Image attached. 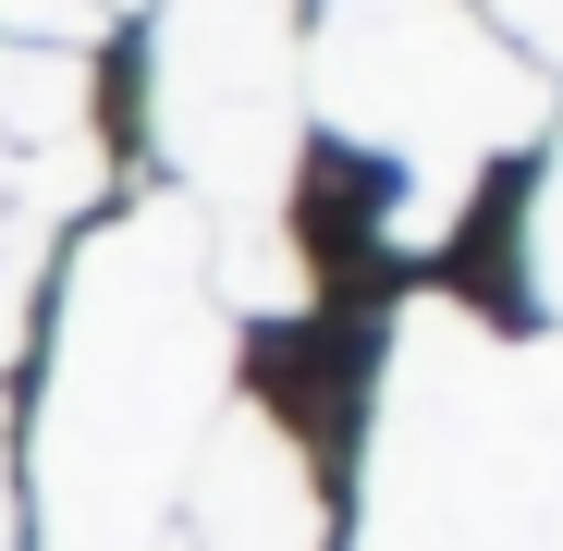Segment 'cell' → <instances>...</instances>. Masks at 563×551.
Segmentation results:
<instances>
[{
    "label": "cell",
    "instance_id": "obj_2",
    "mask_svg": "<svg viewBox=\"0 0 563 551\" xmlns=\"http://www.w3.org/2000/svg\"><path fill=\"white\" fill-rule=\"evenodd\" d=\"M355 551H563V343L417 295L380 355Z\"/></svg>",
    "mask_w": 563,
    "mask_h": 551
},
{
    "label": "cell",
    "instance_id": "obj_3",
    "mask_svg": "<svg viewBox=\"0 0 563 551\" xmlns=\"http://www.w3.org/2000/svg\"><path fill=\"white\" fill-rule=\"evenodd\" d=\"M319 111L393 172V245H441L478 172L551 123V74L490 37L465 0H331L307 49Z\"/></svg>",
    "mask_w": 563,
    "mask_h": 551
},
{
    "label": "cell",
    "instance_id": "obj_1",
    "mask_svg": "<svg viewBox=\"0 0 563 551\" xmlns=\"http://www.w3.org/2000/svg\"><path fill=\"white\" fill-rule=\"evenodd\" d=\"M221 405H233V319L209 295V221L184 197H147L99 221L62 269L37 551H172Z\"/></svg>",
    "mask_w": 563,
    "mask_h": 551
},
{
    "label": "cell",
    "instance_id": "obj_8",
    "mask_svg": "<svg viewBox=\"0 0 563 551\" xmlns=\"http://www.w3.org/2000/svg\"><path fill=\"white\" fill-rule=\"evenodd\" d=\"M490 37L527 49V62L551 74V62H563V0H490Z\"/></svg>",
    "mask_w": 563,
    "mask_h": 551
},
{
    "label": "cell",
    "instance_id": "obj_7",
    "mask_svg": "<svg viewBox=\"0 0 563 551\" xmlns=\"http://www.w3.org/2000/svg\"><path fill=\"white\" fill-rule=\"evenodd\" d=\"M527 295L563 319V135H551V172H539V197H527Z\"/></svg>",
    "mask_w": 563,
    "mask_h": 551
},
{
    "label": "cell",
    "instance_id": "obj_6",
    "mask_svg": "<svg viewBox=\"0 0 563 551\" xmlns=\"http://www.w3.org/2000/svg\"><path fill=\"white\" fill-rule=\"evenodd\" d=\"M99 25H111L99 0H0V49H74V62H86Z\"/></svg>",
    "mask_w": 563,
    "mask_h": 551
},
{
    "label": "cell",
    "instance_id": "obj_9",
    "mask_svg": "<svg viewBox=\"0 0 563 551\" xmlns=\"http://www.w3.org/2000/svg\"><path fill=\"white\" fill-rule=\"evenodd\" d=\"M25 269H37V233H25L13 209H0V355L25 343Z\"/></svg>",
    "mask_w": 563,
    "mask_h": 551
},
{
    "label": "cell",
    "instance_id": "obj_10",
    "mask_svg": "<svg viewBox=\"0 0 563 551\" xmlns=\"http://www.w3.org/2000/svg\"><path fill=\"white\" fill-rule=\"evenodd\" d=\"M0 551H13V466H0Z\"/></svg>",
    "mask_w": 563,
    "mask_h": 551
},
{
    "label": "cell",
    "instance_id": "obj_11",
    "mask_svg": "<svg viewBox=\"0 0 563 551\" xmlns=\"http://www.w3.org/2000/svg\"><path fill=\"white\" fill-rule=\"evenodd\" d=\"M99 13H123V0H99Z\"/></svg>",
    "mask_w": 563,
    "mask_h": 551
},
{
    "label": "cell",
    "instance_id": "obj_4",
    "mask_svg": "<svg viewBox=\"0 0 563 551\" xmlns=\"http://www.w3.org/2000/svg\"><path fill=\"white\" fill-rule=\"evenodd\" d=\"M147 111L184 209L209 233L295 221V135H307V37L295 0H159Z\"/></svg>",
    "mask_w": 563,
    "mask_h": 551
},
{
    "label": "cell",
    "instance_id": "obj_5",
    "mask_svg": "<svg viewBox=\"0 0 563 551\" xmlns=\"http://www.w3.org/2000/svg\"><path fill=\"white\" fill-rule=\"evenodd\" d=\"M172 551H319V478H307V453H295L282 417L221 405L197 478H184Z\"/></svg>",
    "mask_w": 563,
    "mask_h": 551
}]
</instances>
